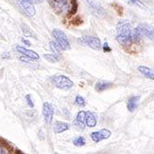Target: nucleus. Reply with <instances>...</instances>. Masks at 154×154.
Segmentation results:
<instances>
[{"label":"nucleus","mask_w":154,"mask_h":154,"mask_svg":"<svg viewBox=\"0 0 154 154\" xmlns=\"http://www.w3.org/2000/svg\"><path fill=\"white\" fill-rule=\"evenodd\" d=\"M49 48H51V51H53V54H58V56L61 54L62 48H60L59 44L57 43V42H54V41H51V42H49Z\"/></svg>","instance_id":"obj_19"},{"label":"nucleus","mask_w":154,"mask_h":154,"mask_svg":"<svg viewBox=\"0 0 154 154\" xmlns=\"http://www.w3.org/2000/svg\"><path fill=\"white\" fill-rule=\"evenodd\" d=\"M29 1H31L32 3H40L43 0H29Z\"/></svg>","instance_id":"obj_28"},{"label":"nucleus","mask_w":154,"mask_h":154,"mask_svg":"<svg viewBox=\"0 0 154 154\" xmlns=\"http://www.w3.org/2000/svg\"><path fill=\"white\" fill-rule=\"evenodd\" d=\"M22 41H23V43H25L26 45H31V43L28 41V40H26V39H24V38H22Z\"/></svg>","instance_id":"obj_27"},{"label":"nucleus","mask_w":154,"mask_h":154,"mask_svg":"<svg viewBox=\"0 0 154 154\" xmlns=\"http://www.w3.org/2000/svg\"><path fill=\"white\" fill-rule=\"evenodd\" d=\"M79 41L95 51H100L102 48L100 39L95 36H82L81 38H79Z\"/></svg>","instance_id":"obj_6"},{"label":"nucleus","mask_w":154,"mask_h":154,"mask_svg":"<svg viewBox=\"0 0 154 154\" xmlns=\"http://www.w3.org/2000/svg\"><path fill=\"white\" fill-rule=\"evenodd\" d=\"M22 31H23V34L25 36H28V37H34L36 38V34L34 33V31L32 30L28 25L26 24H22Z\"/></svg>","instance_id":"obj_18"},{"label":"nucleus","mask_w":154,"mask_h":154,"mask_svg":"<svg viewBox=\"0 0 154 154\" xmlns=\"http://www.w3.org/2000/svg\"><path fill=\"white\" fill-rule=\"evenodd\" d=\"M51 82H53V84L56 88H58L60 89H65V91H68V89H70L74 86L73 81L65 75L54 76L51 78Z\"/></svg>","instance_id":"obj_3"},{"label":"nucleus","mask_w":154,"mask_h":154,"mask_svg":"<svg viewBox=\"0 0 154 154\" xmlns=\"http://www.w3.org/2000/svg\"><path fill=\"white\" fill-rule=\"evenodd\" d=\"M89 8L91 9V11L98 17H104L105 16V9L102 6L101 2L98 0H86Z\"/></svg>","instance_id":"obj_7"},{"label":"nucleus","mask_w":154,"mask_h":154,"mask_svg":"<svg viewBox=\"0 0 154 154\" xmlns=\"http://www.w3.org/2000/svg\"><path fill=\"white\" fill-rule=\"evenodd\" d=\"M139 102H140V96L131 97L128 101V105H126V107H128V110L130 111V112H134V111L137 109V107H138Z\"/></svg>","instance_id":"obj_14"},{"label":"nucleus","mask_w":154,"mask_h":154,"mask_svg":"<svg viewBox=\"0 0 154 154\" xmlns=\"http://www.w3.org/2000/svg\"><path fill=\"white\" fill-rule=\"evenodd\" d=\"M75 104L79 107H84L86 105V102L81 96H77L75 98Z\"/></svg>","instance_id":"obj_22"},{"label":"nucleus","mask_w":154,"mask_h":154,"mask_svg":"<svg viewBox=\"0 0 154 154\" xmlns=\"http://www.w3.org/2000/svg\"><path fill=\"white\" fill-rule=\"evenodd\" d=\"M85 113L84 111H79L78 113H77L76 115V118H75V125L77 128H81V130H83L84 126L86 125L85 123Z\"/></svg>","instance_id":"obj_13"},{"label":"nucleus","mask_w":154,"mask_h":154,"mask_svg":"<svg viewBox=\"0 0 154 154\" xmlns=\"http://www.w3.org/2000/svg\"><path fill=\"white\" fill-rule=\"evenodd\" d=\"M16 49L19 51L20 54H23L24 57H27V58H29L31 60H39V54H37L36 51L27 49L26 48H23L22 45H17Z\"/></svg>","instance_id":"obj_11"},{"label":"nucleus","mask_w":154,"mask_h":154,"mask_svg":"<svg viewBox=\"0 0 154 154\" xmlns=\"http://www.w3.org/2000/svg\"><path fill=\"white\" fill-rule=\"evenodd\" d=\"M138 70L140 71L144 76L147 77V78L151 79V80H154V71L152 69L148 68V67H146V66H139Z\"/></svg>","instance_id":"obj_16"},{"label":"nucleus","mask_w":154,"mask_h":154,"mask_svg":"<svg viewBox=\"0 0 154 154\" xmlns=\"http://www.w3.org/2000/svg\"><path fill=\"white\" fill-rule=\"evenodd\" d=\"M18 5L20 8L22 9V11H24V14L28 17H33L36 14V9L34 6V3H32L29 0H17Z\"/></svg>","instance_id":"obj_5"},{"label":"nucleus","mask_w":154,"mask_h":154,"mask_svg":"<svg viewBox=\"0 0 154 154\" xmlns=\"http://www.w3.org/2000/svg\"><path fill=\"white\" fill-rule=\"evenodd\" d=\"M141 34L145 37H148L151 40H154V27L149 24H140L138 26Z\"/></svg>","instance_id":"obj_10"},{"label":"nucleus","mask_w":154,"mask_h":154,"mask_svg":"<svg viewBox=\"0 0 154 154\" xmlns=\"http://www.w3.org/2000/svg\"><path fill=\"white\" fill-rule=\"evenodd\" d=\"M98 122V116L91 111H88L85 113V123L88 128H95Z\"/></svg>","instance_id":"obj_12"},{"label":"nucleus","mask_w":154,"mask_h":154,"mask_svg":"<svg viewBox=\"0 0 154 154\" xmlns=\"http://www.w3.org/2000/svg\"><path fill=\"white\" fill-rule=\"evenodd\" d=\"M112 6H113V8H114V9H116V11H117V14H122V7L117 5L116 3H113V4H112Z\"/></svg>","instance_id":"obj_25"},{"label":"nucleus","mask_w":154,"mask_h":154,"mask_svg":"<svg viewBox=\"0 0 154 154\" xmlns=\"http://www.w3.org/2000/svg\"><path fill=\"white\" fill-rule=\"evenodd\" d=\"M53 37L54 38L57 43L63 51H69L71 48L70 42H69L68 38H67L66 34L60 29H54L53 30Z\"/></svg>","instance_id":"obj_4"},{"label":"nucleus","mask_w":154,"mask_h":154,"mask_svg":"<svg viewBox=\"0 0 154 154\" xmlns=\"http://www.w3.org/2000/svg\"><path fill=\"white\" fill-rule=\"evenodd\" d=\"M113 84L111 82H105V81H99V82H97L95 88L97 91H99V93H101V91H106V89L110 88L111 86H112Z\"/></svg>","instance_id":"obj_17"},{"label":"nucleus","mask_w":154,"mask_h":154,"mask_svg":"<svg viewBox=\"0 0 154 154\" xmlns=\"http://www.w3.org/2000/svg\"><path fill=\"white\" fill-rule=\"evenodd\" d=\"M0 153H3V150H2L1 148H0Z\"/></svg>","instance_id":"obj_29"},{"label":"nucleus","mask_w":154,"mask_h":154,"mask_svg":"<svg viewBox=\"0 0 154 154\" xmlns=\"http://www.w3.org/2000/svg\"><path fill=\"white\" fill-rule=\"evenodd\" d=\"M48 1L54 14L65 18L75 14L78 9L77 0H48Z\"/></svg>","instance_id":"obj_2"},{"label":"nucleus","mask_w":154,"mask_h":154,"mask_svg":"<svg viewBox=\"0 0 154 154\" xmlns=\"http://www.w3.org/2000/svg\"><path fill=\"white\" fill-rule=\"evenodd\" d=\"M110 137H111V131H109L108 128H103V130H101V131H94V133L91 134V140L95 143H99V142H101V141L110 138Z\"/></svg>","instance_id":"obj_8"},{"label":"nucleus","mask_w":154,"mask_h":154,"mask_svg":"<svg viewBox=\"0 0 154 154\" xmlns=\"http://www.w3.org/2000/svg\"><path fill=\"white\" fill-rule=\"evenodd\" d=\"M26 100H27V102H28V105L31 107V108H33V107H34V103H33V100H32L31 96L27 95L26 96Z\"/></svg>","instance_id":"obj_26"},{"label":"nucleus","mask_w":154,"mask_h":154,"mask_svg":"<svg viewBox=\"0 0 154 154\" xmlns=\"http://www.w3.org/2000/svg\"><path fill=\"white\" fill-rule=\"evenodd\" d=\"M70 125L66 122H60V121H57L56 123L54 125V131L56 134H61L64 133V131H68Z\"/></svg>","instance_id":"obj_15"},{"label":"nucleus","mask_w":154,"mask_h":154,"mask_svg":"<svg viewBox=\"0 0 154 154\" xmlns=\"http://www.w3.org/2000/svg\"><path fill=\"white\" fill-rule=\"evenodd\" d=\"M42 113H43V117L45 119V122L48 125H51L53 122V118H54V107L51 106V104L48 103V102L43 103Z\"/></svg>","instance_id":"obj_9"},{"label":"nucleus","mask_w":154,"mask_h":154,"mask_svg":"<svg viewBox=\"0 0 154 154\" xmlns=\"http://www.w3.org/2000/svg\"><path fill=\"white\" fill-rule=\"evenodd\" d=\"M43 58L45 60H48V62H51V63H56V62H59L60 61V56L56 54H44Z\"/></svg>","instance_id":"obj_20"},{"label":"nucleus","mask_w":154,"mask_h":154,"mask_svg":"<svg viewBox=\"0 0 154 154\" xmlns=\"http://www.w3.org/2000/svg\"><path fill=\"white\" fill-rule=\"evenodd\" d=\"M102 48H103V51H105V53H111V51H112V49H111V48L109 46L108 42H105V43L102 45Z\"/></svg>","instance_id":"obj_24"},{"label":"nucleus","mask_w":154,"mask_h":154,"mask_svg":"<svg viewBox=\"0 0 154 154\" xmlns=\"http://www.w3.org/2000/svg\"><path fill=\"white\" fill-rule=\"evenodd\" d=\"M126 1H128L131 4H133V5H136V6H139L141 7V8H145V5H144V3L142 1H140V0H126Z\"/></svg>","instance_id":"obj_23"},{"label":"nucleus","mask_w":154,"mask_h":154,"mask_svg":"<svg viewBox=\"0 0 154 154\" xmlns=\"http://www.w3.org/2000/svg\"><path fill=\"white\" fill-rule=\"evenodd\" d=\"M116 32H117L116 40L125 51H128L131 48L139 45L143 37L138 27L133 28L128 20H121L118 22L116 26Z\"/></svg>","instance_id":"obj_1"},{"label":"nucleus","mask_w":154,"mask_h":154,"mask_svg":"<svg viewBox=\"0 0 154 154\" xmlns=\"http://www.w3.org/2000/svg\"><path fill=\"white\" fill-rule=\"evenodd\" d=\"M73 144L76 147H82V146L85 145V139L81 136L76 137V138L73 139Z\"/></svg>","instance_id":"obj_21"}]
</instances>
